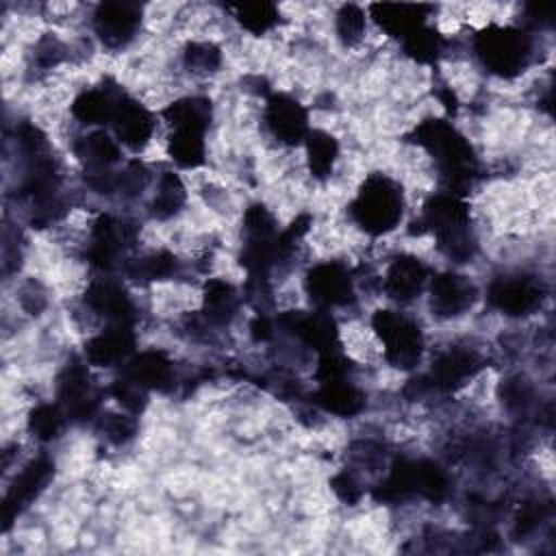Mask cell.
Here are the masks:
<instances>
[{"instance_id":"28","label":"cell","mask_w":556,"mask_h":556,"mask_svg":"<svg viewBox=\"0 0 556 556\" xmlns=\"http://www.w3.org/2000/svg\"><path fill=\"white\" fill-rule=\"evenodd\" d=\"M304 143H306V159H308V169L313 178H319V180L328 178L339 156L337 139L326 130H311Z\"/></svg>"},{"instance_id":"24","label":"cell","mask_w":556,"mask_h":556,"mask_svg":"<svg viewBox=\"0 0 556 556\" xmlns=\"http://www.w3.org/2000/svg\"><path fill=\"white\" fill-rule=\"evenodd\" d=\"M239 293L237 289L222 278H211L204 285V295H202V319L208 326H228L237 311H239Z\"/></svg>"},{"instance_id":"21","label":"cell","mask_w":556,"mask_h":556,"mask_svg":"<svg viewBox=\"0 0 556 556\" xmlns=\"http://www.w3.org/2000/svg\"><path fill=\"white\" fill-rule=\"evenodd\" d=\"M124 89L113 83V80H104L96 87H89L85 91H80L74 102H72V115L87 126H96V124H111V117L115 113L117 102L122 100Z\"/></svg>"},{"instance_id":"33","label":"cell","mask_w":556,"mask_h":556,"mask_svg":"<svg viewBox=\"0 0 556 556\" xmlns=\"http://www.w3.org/2000/svg\"><path fill=\"white\" fill-rule=\"evenodd\" d=\"M230 11L235 13V20L252 35H265L280 20L278 7L271 2H243L230 7Z\"/></svg>"},{"instance_id":"44","label":"cell","mask_w":556,"mask_h":556,"mask_svg":"<svg viewBox=\"0 0 556 556\" xmlns=\"http://www.w3.org/2000/svg\"><path fill=\"white\" fill-rule=\"evenodd\" d=\"M526 22L534 28L549 26L554 22V7L547 4H528L526 7Z\"/></svg>"},{"instance_id":"22","label":"cell","mask_w":556,"mask_h":556,"mask_svg":"<svg viewBox=\"0 0 556 556\" xmlns=\"http://www.w3.org/2000/svg\"><path fill=\"white\" fill-rule=\"evenodd\" d=\"M432 7L428 4H406V2H378L369 7L371 17L376 24L391 37L404 39L413 30L426 24V17Z\"/></svg>"},{"instance_id":"2","label":"cell","mask_w":556,"mask_h":556,"mask_svg":"<svg viewBox=\"0 0 556 556\" xmlns=\"http://www.w3.org/2000/svg\"><path fill=\"white\" fill-rule=\"evenodd\" d=\"M426 232L437 237L439 250L456 261L467 263L476 254V239L469 228V204L465 198L441 191L428 198L419 219Z\"/></svg>"},{"instance_id":"1","label":"cell","mask_w":556,"mask_h":556,"mask_svg":"<svg viewBox=\"0 0 556 556\" xmlns=\"http://www.w3.org/2000/svg\"><path fill=\"white\" fill-rule=\"evenodd\" d=\"M410 141L421 146L437 163L443 191L465 198L478 178V159L471 143L445 119H424L415 126Z\"/></svg>"},{"instance_id":"42","label":"cell","mask_w":556,"mask_h":556,"mask_svg":"<svg viewBox=\"0 0 556 556\" xmlns=\"http://www.w3.org/2000/svg\"><path fill=\"white\" fill-rule=\"evenodd\" d=\"M65 54V46L52 37V35H46L37 41L35 46V63L41 67V70H50L54 67Z\"/></svg>"},{"instance_id":"37","label":"cell","mask_w":556,"mask_h":556,"mask_svg":"<svg viewBox=\"0 0 556 556\" xmlns=\"http://www.w3.org/2000/svg\"><path fill=\"white\" fill-rule=\"evenodd\" d=\"M365 26H367V17H365V11L358 4L350 2V4H343L337 11L334 28H337L339 39L345 46H356L365 35Z\"/></svg>"},{"instance_id":"19","label":"cell","mask_w":556,"mask_h":556,"mask_svg":"<svg viewBox=\"0 0 556 556\" xmlns=\"http://www.w3.org/2000/svg\"><path fill=\"white\" fill-rule=\"evenodd\" d=\"M476 300V285L460 274L443 271L432 278L430 285V308L437 317L450 319L471 308Z\"/></svg>"},{"instance_id":"6","label":"cell","mask_w":556,"mask_h":556,"mask_svg":"<svg viewBox=\"0 0 556 556\" xmlns=\"http://www.w3.org/2000/svg\"><path fill=\"white\" fill-rule=\"evenodd\" d=\"M137 239V226L132 222L113 217V215H100L91 224L89 245H87V261L93 269L106 274L115 269L126 252L135 245Z\"/></svg>"},{"instance_id":"14","label":"cell","mask_w":556,"mask_h":556,"mask_svg":"<svg viewBox=\"0 0 556 556\" xmlns=\"http://www.w3.org/2000/svg\"><path fill=\"white\" fill-rule=\"evenodd\" d=\"M54 476V465L50 458H35L30 460L11 482L4 502H2V521L4 528L46 489V484Z\"/></svg>"},{"instance_id":"29","label":"cell","mask_w":556,"mask_h":556,"mask_svg":"<svg viewBox=\"0 0 556 556\" xmlns=\"http://www.w3.org/2000/svg\"><path fill=\"white\" fill-rule=\"evenodd\" d=\"M185 198H187V191L180 176L174 172H163L156 185V193L150 202V215L154 219H169L182 208Z\"/></svg>"},{"instance_id":"20","label":"cell","mask_w":556,"mask_h":556,"mask_svg":"<svg viewBox=\"0 0 556 556\" xmlns=\"http://www.w3.org/2000/svg\"><path fill=\"white\" fill-rule=\"evenodd\" d=\"M426 280H428V267L424 265L421 258L413 254H397L387 267L382 289L391 300L406 304L419 298V293L426 287Z\"/></svg>"},{"instance_id":"5","label":"cell","mask_w":556,"mask_h":556,"mask_svg":"<svg viewBox=\"0 0 556 556\" xmlns=\"http://www.w3.org/2000/svg\"><path fill=\"white\" fill-rule=\"evenodd\" d=\"M371 328L382 341L384 358L397 369H413L421 361L424 334L415 319L397 311H376L371 317Z\"/></svg>"},{"instance_id":"11","label":"cell","mask_w":556,"mask_h":556,"mask_svg":"<svg viewBox=\"0 0 556 556\" xmlns=\"http://www.w3.org/2000/svg\"><path fill=\"white\" fill-rule=\"evenodd\" d=\"M278 328H282L287 334L295 337L306 348L315 350L317 354L334 352L339 350V330L334 319L328 311L319 308L315 313H300L289 311L278 317Z\"/></svg>"},{"instance_id":"36","label":"cell","mask_w":556,"mask_h":556,"mask_svg":"<svg viewBox=\"0 0 556 556\" xmlns=\"http://www.w3.org/2000/svg\"><path fill=\"white\" fill-rule=\"evenodd\" d=\"M500 397L510 415H526L534 402V391L528 380H523L521 376H513L502 380Z\"/></svg>"},{"instance_id":"34","label":"cell","mask_w":556,"mask_h":556,"mask_svg":"<svg viewBox=\"0 0 556 556\" xmlns=\"http://www.w3.org/2000/svg\"><path fill=\"white\" fill-rule=\"evenodd\" d=\"M65 410L59 404H39L30 410L28 417V430L39 441H52L61 434L65 426Z\"/></svg>"},{"instance_id":"13","label":"cell","mask_w":556,"mask_h":556,"mask_svg":"<svg viewBox=\"0 0 556 556\" xmlns=\"http://www.w3.org/2000/svg\"><path fill=\"white\" fill-rule=\"evenodd\" d=\"M265 124L276 141L298 146L311 132L306 109L289 93H269L265 100Z\"/></svg>"},{"instance_id":"32","label":"cell","mask_w":556,"mask_h":556,"mask_svg":"<svg viewBox=\"0 0 556 556\" xmlns=\"http://www.w3.org/2000/svg\"><path fill=\"white\" fill-rule=\"evenodd\" d=\"M447 493H450V480L443 467L426 458L415 460V495L430 502H441L447 497Z\"/></svg>"},{"instance_id":"41","label":"cell","mask_w":556,"mask_h":556,"mask_svg":"<svg viewBox=\"0 0 556 556\" xmlns=\"http://www.w3.org/2000/svg\"><path fill=\"white\" fill-rule=\"evenodd\" d=\"M543 517H545V504H541V502H526L519 508L517 517H515V536L521 539V536L532 534L541 526Z\"/></svg>"},{"instance_id":"17","label":"cell","mask_w":556,"mask_h":556,"mask_svg":"<svg viewBox=\"0 0 556 556\" xmlns=\"http://www.w3.org/2000/svg\"><path fill=\"white\" fill-rule=\"evenodd\" d=\"M135 345L137 334L132 324H109L85 343V361L96 367L122 365L135 354Z\"/></svg>"},{"instance_id":"39","label":"cell","mask_w":556,"mask_h":556,"mask_svg":"<svg viewBox=\"0 0 556 556\" xmlns=\"http://www.w3.org/2000/svg\"><path fill=\"white\" fill-rule=\"evenodd\" d=\"M109 393L117 400V404L126 410V413H130V415H139L143 408H146V404H148V391L143 389V387H139L137 382H132L130 378H126L124 374L117 378V380H113V384L109 387Z\"/></svg>"},{"instance_id":"25","label":"cell","mask_w":556,"mask_h":556,"mask_svg":"<svg viewBox=\"0 0 556 556\" xmlns=\"http://www.w3.org/2000/svg\"><path fill=\"white\" fill-rule=\"evenodd\" d=\"M206 128L198 126H174L167 143L172 161L182 169H195L206 161Z\"/></svg>"},{"instance_id":"4","label":"cell","mask_w":556,"mask_h":556,"mask_svg":"<svg viewBox=\"0 0 556 556\" xmlns=\"http://www.w3.org/2000/svg\"><path fill=\"white\" fill-rule=\"evenodd\" d=\"M473 52L491 74L513 78L530 63L532 37L523 28L491 24L473 37Z\"/></svg>"},{"instance_id":"10","label":"cell","mask_w":556,"mask_h":556,"mask_svg":"<svg viewBox=\"0 0 556 556\" xmlns=\"http://www.w3.org/2000/svg\"><path fill=\"white\" fill-rule=\"evenodd\" d=\"M482 367L484 358L478 350L469 345H452L432 361L430 374L426 378L432 391L452 393L473 380Z\"/></svg>"},{"instance_id":"26","label":"cell","mask_w":556,"mask_h":556,"mask_svg":"<svg viewBox=\"0 0 556 556\" xmlns=\"http://www.w3.org/2000/svg\"><path fill=\"white\" fill-rule=\"evenodd\" d=\"M72 150L78 156V161H83L85 169H109L122 159L117 141L102 130L76 139Z\"/></svg>"},{"instance_id":"43","label":"cell","mask_w":556,"mask_h":556,"mask_svg":"<svg viewBox=\"0 0 556 556\" xmlns=\"http://www.w3.org/2000/svg\"><path fill=\"white\" fill-rule=\"evenodd\" d=\"M274 330H276V321L265 311H258L250 321V334L256 343L269 341L274 337Z\"/></svg>"},{"instance_id":"9","label":"cell","mask_w":556,"mask_h":556,"mask_svg":"<svg viewBox=\"0 0 556 556\" xmlns=\"http://www.w3.org/2000/svg\"><path fill=\"white\" fill-rule=\"evenodd\" d=\"M304 289L311 302L324 311L348 306L354 300L352 271L337 261H326L311 267L304 278Z\"/></svg>"},{"instance_id":"16","label":"cell","mask_w":556,"mask_h":556,"mask_svg":"<svg viewBox=\"0 0 556 556\" xmlns=\"http://www.w3.org/2000/svg\"><path fill=\"white\" fill-rule=\"evenodd\" d=\"M154 115L128 93L122 96L111 117L115 141L132 152H139L148 146L154 135Z\"/></svg>"},{"instance_id":"30","label":"cell","mask_w":556,"mask_h":556,"mask_svg":"<svg viewBox=\"0 0 556 556\" xmlns=\"http://www.w3.org/2000/svg\"><path fill=\"white\" fill-rule=\"evenodd\" d=\"M445 37L437 30V28H432V26H428V24H424V26H419L417 30H413L410 35H406L404 39H402V48H404V52L413 59V61H417V63H434L443 52H445Z\"/></svg>"},{"instance_id":"27","label":"cell","mask_w":556,"mask_h":556,"mask_svg":"<svg viewBox=\"0 0 556 556\" xmlns=\"http://www.w3.org/2000/svg\"><path fill=\"white\" fill-rule=\"evenodd\" d=\"M178 269H180L178 258L167 250H156V252H150V254H143L139 258L124 263L126 276L137 282L165 280V278L176 276Z\"/></svg>"},{"instance_id":"38","label":"cell","mask_w":556,"mask_h":556,"mask_svg":"<svg viewBox=\"0 0 556 556\" xmlns=\"http://www.w3.org/2000/svg\"><path fill=\"white\" fill-rule=\"evenodd\" d=\"M98 430L100 434L113 443V445H124L128 443L135 432H137V424H135V415L130 413H104L98 419Z\"/></svg>"},{"instance_id":"18","label":"cell","mask_w":556,"mask_h":556,"mask_svg":"<svg viewBox=\"0 0 556 556\" xmlns=\"http://www.w3.org/2000/svg\"><path fill=\"white\" fill-rule=\"evenodd\" d=\"M126 378L143 387L146 391H172L176 384V367L174 361L163 350H143L139 354H132L124 363Z\"/></svg>"},{"instance_id":"3","label":"cell","mask_w":556,"mask_h":556,"mask_svg":"<svg viewBox=\"0 0 556 556\" xmlns=\"http://www.w3.org/2000/svg\"><path fill=\"white\" fill-rule=\"evenodd\" d=\"M352 222L371 237L391 232L404 213L402 187L387 174H369L350 202Z\"/></svg>"},{"instance_id":"8","label":"cell","mask_w":556,"mask_h":556,"mask_svg":"<svg viewBox=\"0 0 556 556\" xmlns=\"http://www.w3.org/2000/svg\"><path fill=\"white\" fill-rule=\"evenodd\" d=\"M545 298V287L534 276H500L489 285L486 300L489 304L508 315V317H523L534 313Z\"/></svg>"},{"instance_id":"31","label":"cell","mask_w":556,"mask_h":556,"mask_svg":"<svg viewBox=\"0 0 556 556\" xmlns=\"http://www.w3.org/2000/svg\"><path fill=\"white\" fill-rule=\"evenodd\" d=\"M163 117L172 128L174 126L208 128V124H211V102L206 98H200V96L180 98V100L167 104V109L163 111Z\"/></svg>"},{"instance_id":"23","label":"cell","mask_w":556,"mask_h":556,"mask_svg":"<svg viewBox=\"0 0 556 556\" xmlns=\"http://www.w3.org/2000/svg\"><path fill=\"white\" fill-rule=\"evenodd\" d=\"M313 404L337 417H354L363 410L365 395L354 382H350V378H341L319 382L313 395Z\"/></svg>"},{"instance_id":"7","label":"cell","mask_w":556,"mask_h":556,"mask_svg":"<svg viewBox=\"0 0 556 556\" xmlns=\"http://www.w3.org/2000/svg\"><path fill=\"white\" fill-rule=\"evenodd\" d=\"M56 404L65 410L70 421H89L98 413L100 393L91 382L87 361L72 358L56 378Z\"/></svg>"},{"instance_id":"15","label":"cell","mask_w":556,"mask_h":556,"mask_svg":"<svg viewBox=\"0 0 556 556\" xmlns=\"http://www.w3.org/2000/svg\"><path fill=\"white\" fill-rule=\"evenodd\" d=\"M85 304L96 315L104 317L109 324H132L137 319V308L128 291L109 276L91 280L85 293Z\"/></svg>"},{"instance_id":"35","label":"cell","mask_w":556,"mask_h":556,"mask_svg":"<svg viewBox=\"0 0 556 556\" xmlns=\"http://www.w3.org/2000/svg\"><path fill=\"white\" fill-rule=\"evenodd\" d=\"M182 63L189 72L211 74L222 65V50L211 41H191L185 46Z\"/></svg>"},{"instance_id":"12","label":"cell","mask_w":556,"mask_h":556,"mask_svg":"<svg viewBox=\"0 0 556 556\" xmlns=\"http://www.w3.org/2000/svg\"><path fill=\"white\" fill-rule=\"evenodd\" d=\"M141 24V4L137 2H102L93 13V30L98 39L111 48H124L132 41Z\"/></svg>"},{"instance_id":"40","label":"cell","mask_w":556,"mask_h":556,"mask_svg":"<svg viewBox=\"0 0 556 556\" xmlns=\"http://www.w3.org/2000/svg\"><path fill=\"white\" fill-rule=\"evenodd\" d=\"M330 489L334 491V495H337L341 502H345V504H350V506L358 504L361 497H363V493H365L363 486H361V482H358V478H356L350 469H343V471L334 473V476L330 478Z\"/></svg>"}]
</instances>
